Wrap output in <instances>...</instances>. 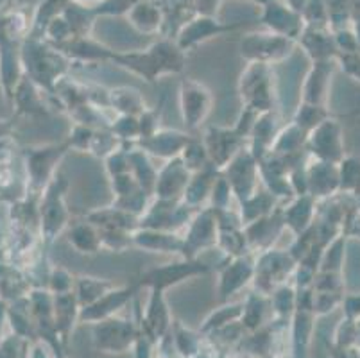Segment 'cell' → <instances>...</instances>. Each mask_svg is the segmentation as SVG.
Here are the masks:
<instances>
[{
    "label": "cell",
    "mask_w": 360,
    "mask_h": 358,
    "mask_svg": "<svg viewBox=\"0 0 360 358\" xmlns=\"http://www.w3.org/2000/svg\"><path fill=\"white\" fill-rule=\"evenodd\" d=\"M309 146L314 154H317L321 162L337 163L342 160V136L340 126L335 120H323L319 126L312 129V136L309 138Z\"/></svg>",
    "instance_id": "1"
},
{
    "label": "cell",
    "mask_w": 360,
    "mask_h": 358,
    "mask_svg": "<svg viewBox=\"0 0 360 358\" xmlns=\"http://www.w3.org/2000/svg\"><path fill=\"white\" fill-rule=\"evenodd\" d=\"M212 97L202 84L195 81H185L181 88V110L185 124L188 127H198L210 111Z\"/></svg>",
    "instance_id": "2"
},
{
    "label": "cell",
    "mask_w": 360,
    "mask_h": 358,
    "mask_svg": "<svg viewBox=\"0 0 360 358\" xmlns=\"http://www.w3.org/2000/svg\"><path fill=\"white\" fill-rule=\"evenodd\" d=\"M290 47V38L281 34H250L242 41V54L251 59L283 58Z\"/></svg>",
    "instance_id": "3"
},
{
    "label": "cell",
    "mask_w": 360,
    "mask_h": 358,
    "mask_svg": "<svg viewBox=\"0 0 360 358\" xmlns=\"http://www.w3.org/2000/svg\"><path fill=\"white\" fill-rule=\"evenodd\" d=\"M307 183L312 188L314 196H332L339 190V167L335 163L321 162L309 172Z\"/></svg>",
    "instance_id": "4"
},
{
    "label": "cell",
    "mask_w": 360,
    "mask_h": 358,
    "mask_svg": "<svg viewBox=\"0 0 360 358\" xmlns=\"http://www.w3.org/2000/svg\"><path fill=\"white\" fill-rule=\"evenodd\" d=\"M250 74L251 77L245 81V97L255 110H267L271 95L264 63H255V68Z\"/></svg>",
    "instance_id": "5"
},
{
    "label": "cell",
    "mask_w": 360,
    "mask_h": 358,
    "mask_svg": "<svg viewBox=\"0 0 360 358\" xmlns=\"http://www.w3.org/2000/svg\"><path fill=\"white\" fill-rule=\"evenodd\" d=\"M231 29H235L233 25L224 27V25H221L219 22H214V20L208 18V16H202V18L194 20L191 25H186V27L183 29L181 38H179V49L191 47V45L198 44L199 39H206L210 38V36L221 34V32L224 31H231Z\"/></svg>",
    "instance_id": "6"
},
{
    "label": "cell",
    "mask_w": 360,
    "mask_h": 358,
    "mask_svg": "<svg viewBox=\"0 0 360 358\" xmlns=\"http://www.w3.org/2000/svg\"><path fill=\"white\" fill-rule=\"evenodd\" d=\"M264 20L271 27H274V31L280 32L281 36H287V38H294L300 32V16H296L283 6H269L265 11Z\"/></svg>",
    "instance_id": "7"
},
{
    "label": "cell",
    "mask_w": 360,
    "mask_h": 358,
    "mask_svg": "<svg viewBox=\"0 0 360 358\" xmlns=\"http://www.w3.org/2000/svg\"><path fill=\"white\" fill-rule=\"evenodd\" d=\"M305 36V47L317 61H330V58L339 52L335 47V39L328 32L321 29H310Z\"/></svg>",
    "instance_id": "8"
},
{
    "label": "cell",
    "mask_w": 360,
    "mask_h": 358,
    "mask_svg": "<svg viewBox=\"0 0 360 358\" xmlns=\"http://www.w3.org/2000/svg\"><path fill=\"white\" fill-rule=\"evenodd\" d=\"M205 272L206 267L201 264H174L167 265V267L158 269L153 274L147 276V280H150L155 283V287H162L165 283H176V281L183 280L185 276L195 274V272Z\"/></svg>",
    "instance_id": "9"
},
{
    "label": "cell",
    "mask_w": 360,
    "mask_h": 358,
    "mask_svg": "<svg viewBox=\"0 0 360 358\" xmlns=\"http://www.w3.org/2000/svg\"><path fill=\"white\" fill-rule=\"evenodd\" d=\"M215 241V222L210 213H205L192 226L191 235L183 242V249H199L201 245H208Z\"/></svg>",
    "instance_id": "10"
},
{
    "label": "cell",
    "mask_w": 360,
    "mask_h": 358,
    "mask_svg": "<svg viewBox=\"0 0 360 358\" xmlns=\"http://www.w3.org/2000/svg\"><path fill=\"white\" fill-rule=\"evenodd\" d=\"M238 143V134L230 133V131H212L208 134V153L217 160L219 163H224L230 156L231 151L237 147Z\"/></svg>",
    "instance_id": "11"
},
{
    "label": "cell",
    "mask_w": 360,
    "mask_h": 358,
    "mask_svg": "<svg viewBox=\"0 0 360 358\" xmlns=\"http://www.w3.org/2000/svg\"><path fill=\"white\" fill-rule=\"evenodd\" d=\"M332 74L328 61H317L312 75H310L309 88H307L305 101L309 104H319L323 95H325V87L328 83V77Z\"/></svg>",
    "instance_id": "12"
},
{
    "label": "cell",
    "mask_w": 360,
    "mask_h": 358,
    "mask_svg": "<svg viewBox=\"0 0 360 358\" xmlns=\"http://www.w3.org/2000/svg\"><path fill=\"white\" fill-rule=\"evenodd\" d=\"M339 190L360 196V160L342 158L339 167Z\"/></svg>",
    "instance_id": "13"
},
{
    "label": "cell",
    "mask_w": 360,
    "mask_h": 358,
    "mask_svg": "<svg viewBox=\"0 0 360 358\" xmlns=\"http://www.w3.org/2000/svg\"><path fill=\"white\" fill-rule=\"evenodd\" d=\"M251 276V265L248 260L235 262L231 267L226 269L222 274V294H230L231 290L245 283V280Z\"/></svg>",
    "instance_id": "14"
},
{
    "label": "cell",
    "mask_w": 360,
    "mask_h": 358,
    "mask_svg": "<svg viewBox=\"0 0 360 358\" xmlns=\"http://www.w3.org/2000/svg\"><path fill=\"white\" fill-rule=\"evenodd\" d=\"M136 242L140 245H146L150 249H160V251H179L183 249V242L178 241L172 235H163V233L149 231L136 235Z\"/></svg>",
    "instance_id": "15"
},
{
    "label": "cell",
    "mask_w": 360,
    "mask_h": 358,
    "mask_svg": "<svg viewBox=\"0 0 360 358\" xmlns=\"http://www.w3.org/2000/svg\"><path fill=\"white\" fill-rule=\"evenodd\" d=\"M70 244L81 252H96L101 245V236L90 226H77L70 233Z\"/></svg>",
    "instance_id": "16"
},
{
    "label": "cell",
    "mask_w": 360,
    "mask_h": 358,
    "mask_svg": "<svg viewBox=\"0 0 360 358\" xmlns=\"http://www.w3.org/2000/svg\"><path fill=\"white\" fill-rule=\"evenodd\" d=\"M323 120H326V113L321 110L319 104H309L300 110V126L309 127V129H314L316 126H319Z\"/></svg>",
    "instance_id": "17"
},
{
    "label": "cell",
    "mask_w": 360,
    "mask_h": 358,
    "mask_svg": "<svg viewBox=\"0 0 360 358\" xmlns=\"http://www.w3.org/2000/svg\"><path fill=\"white\" fill-rule=\"evenodd\" d=\"M310 219H312V199H310V197H305V201H303V210H301V212L297 203L289 210V222L296 229H305Z\"/></svg>",
    "instance_id": "18"
},
{
    "label": "cell",
    "mask_w": 360,
    "mask_h": 358,
    "mask_svg": "<svg viewBox=\"0 0 360 358\" xmlns=\"http://www.w3.org/2000/svg\"><path fill=\"white\" fill-rule=\"evenodd\" d=\"M349 18L353 22H360V0H352V4H349Z\"/></svg>",
    "instance_id": "19"
},
{
    "label": "cell",
    "mask_w": 360,
    "mask_h": 358,
    "mask_svg": "<svg viewBox=\"0 0 360 358\" xmlns=\"http://www.w3.org/2000/svg\"><path fill=\"white\" fill-rule=\"evenodd\" d=\"M348 312H349V314H360V295H359V298H349V300H348Z\"/></svg>",
    "instance_id": "20"
}]
</instances>
